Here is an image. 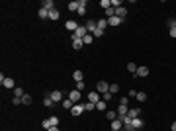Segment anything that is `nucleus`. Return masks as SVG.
Segmentation results:
<instances>
[{
  "instance_id": "49530a36",
  "label": "nucleus",
  "mask_w": 176,
  "mask_h": 131,
  "mask_svg": "<svg viewBox=\"0 0 176 131\" xmlns=\"http://www.w3.org/2000/svg\"><path fill=\"white\" fill-rule=\"evenodd\" d=\"M170 129H172V131H176V121L172 123V127H170Z\"/></svg>"
},
{
  "instance_id": "cd10ccee",
  "label": "nucleus",
  "mask_w": 176,
  "mask_h": 131,
  "mask_svg": "<svg viewBox=\"0 0 176 131\" xmlns=\"http://www.w3.org/2000/svg\"><path fill=\"white\" fill-rule=\"evenodd\" d=\"M67 8H69L71 12H78V0H76V2H69V6H67Z\"/></svg>"
},
{
  "instance_id": "72a5a7b5",
  "label": "nucleus",
  "mask_w": 176,
  "mask_h": 131,
  "mask_svg": "<svg viewBox=\"0 0 176 131\" xmlns=\"http://www.w3.org/2000/svg\"><path fill=\"white\" fill-rule=\"evenodd\" d=\"M43 104H45L47 108H53V106H55V102H53V100H51V96H47V98L43 100Z\"/></svg>"
},
{
  "instance_id": "4be33fe9",
  "label": "nucleus",
  "mask_w": 176,
  "mask_h": 131,
  "mask_svg": "<svg viewBox=\"0 0 176 131\" xmlns=\"http://www.w3.org/2000/svg\"><path fill=\"white\" fill-rule=\"evenodd\" d=\"M106 108H108V102H104V100H100V102L96 104V110L98 111H108Z\"/></svg>"
},
{
  "instance_id": "e433bc0d",
  "label": "nucleus",
  "mask_w": 176,
  "mask_h": 131,
  "mask_svg": "<svg viewBox=\"0 0 176 131\" xmlns=\"http://www.w3.org/2000/svg\"><path fill=\"white\" fill-rule=\"evenodd\" d=\"M111 96H114L111 92H106V94H102V100H104V102H110V100H111Z\"/></svg>"
},
{
  "instance_id": "5701e85b",
  "label": "nucleus",
  "mask_w": 176,
  "mask_h": 131,
  "mask_svg": "<svg viewBox=\"0 0 176 131\" xmlns=\"http://www.w3.org/2000/svg\"><path fill=\"white\" fill-rule=\"evenodd\" d=\"M82 45H84V41L82 39H72V49H82Z\"/></svg>"
},
{
  "instance_id": "c85d7f7f",
  "label": "nucleus",
  "mask_w": 176,
  "mask_h": 131,
  "mask_svg": "<svg viewBox=\"0 0 176 131\" xmlns=\"http://www.w3.org/2000/svg\"><path fill=\"white\" fill-rule=\"evenodd\" d=\"M72 78L76 80V82H80V80H82V71H74L72 72Z\"/></svg>"
},
{
  "instance_id": "f704fd0d",
  "label": "nucleus",
  "mask_w": 176,
  "mask_h": 131,
  "mask_svg": "<svg viewBox=\"0 0 176 131\" xmlns=\"http://www.w3.org/2000/svg\"><path fill=\"white\" fill-rule=\"evenodd\" d=\"M127 71H129L131 74H135V72H137V65H135V63H129V65H127Z\"/></svg>"
},
{
  "instance_id": "6e6552de",
  "label": "nucleus",
  "mask_w": 176,
  "mask_h": 131,
  "mask_svg": "<svg viewBox=\"0 0 176 131\" xmlns=\"http://www.w3.org/2000/svg\"><path fill=\"white\" fill-rule=\"evenodd\" d=\"M119 129H123V123H121V119L117 118L111 121V131H119Z\"/></svg>"
},
{
  "instance_id": "ea45409f",
  "label": "nucleus",
  "mask_w": 176,
  "mask_h": 131,
  "mask_svg": "<svg viewBox=\"0 0 176 131\" xmlns=\"http://www.w3.org/2000/svg\"><path fill=\"white\" fill-rule=\"evenodd\" d=\"M168 27L172 29V27H176V18H172V20H168Z\"/></svg>"
},
{
  "instance_id": "2eb2a0df",
  "label": "nucleus",
  "mask_w": 176,
  "mask_h": 131,
  "mask_svg": "<svg viewBox=\"0 0 176 131\" xmlns=\"http://www.w3.org/2000/svg\"><path fill=\"white\" fill-rule=\"evenodd\" d=\"M78 14L80 16L86 14V0H78Z\"/></svg>"
},
{
  "instance_id": "f8f14e48",
  "label": "nucleus",
  "mask_w": 176,
  "mask_h": 131,
  "mask_svg": "<svg viewBox=\"0 0 176 131\" xmlns=\"http://www.w3.org/2000/svg\"><path fill=\"white\" fill-rule=\"evenodd\" d=\"M84 26H86V29H88V33H92V32H94V29L98 27V24H96V20H88Z\"/></svg>"
},
{
  "instance_id": "c9c22d12",
  "label": "nucleus",
  "mask_w": 176,
  "mask_h": 131,
  "mask_svg": "<svg viewBox=\"0 0 176 131\" xmlns=\"http://www.w3.org/2000/svg\"><path fill=\"white\" fill-rule=\"evenodd\" d=\"M92 35H94V37H102V35H104V32H102L100 27H96V29L92 32Z\"/></svg>"
},
{
  "instance_id": "4c0bfd02",
  "label": "nucleus",
  "mask_w": 176,
  "mask_h": 131,
  "mask_svg": "<svg viewBox=\"0 0 176 131\" xmlns=\"http://www.w3.org/2000/svg\"><path fill=\"white\" fill-rule=\"evenodd\" d=\"M110 92H111V94L119 92V86H117V84H110Z\"/></svg>"
},
{
  "instance_id": "393cba45",
  "label": "nucleus",
  "mask_w": 176,
  "mask_h": 131,
  "mask_svg": "<svg viewBox=\"0 0 176 131\" xmlns=\"http://www.w3.org/2000/svg\"><path fill=\"white\" fill-rule=\"evenodd\" d=\"M84 111H92V110H96V104H92V102H84Z\"/></svg>"
},
{
  "instance_id": "39448f33",
  "label": "nucleus",
  "mask_w": 176,
  "mask_h": 131,
  "mask_svg": "<svg viewBox=\"0 0 176 131\" xmlns=\"http://www.w3.org/2000/svg\"><path fill=\"white\" fill-rule=\"evenodd\" d=\"M69 98H71L72 102H74V104H78V102H80V98H82V92H78L76 88H74V90H72L71 94H69Z\"/></svg>"
},
{
  "instance_id": "1a4fd4ad",
  "label": "nucleus",
  "mask_w": 176,
  "mask_h": 131,
  "mask_svg": "<svg viewBox=\"0 0 176 131\" xmlns=\"http://www.w3.org/2000/svg\"><path fill=\"white\" fill-rule=\"evenodd\" d=\"M121 18H117V16H114V18H108V26H111V27H116V26H119L121 24Z\"/></svg>"
},
{
  "instance_id": "aec40b11",
  "label": "nucleus",
  "mask_w": 176,
  "mask_h": 131,
  "mask_svg": "<svg viewBox=\"0 0 176 131\" xmlns=\"http://www.w3.org/2000/svg\"><path fill=\"white\" fill-rule=\"evenodd\" d=\"M117 116H127V111H129V108H127V106H121V104H119V106H117Z\"/></svg>"
},
{
  "instance_id": "7c9ffc66",
  "label": "nucleus",
  "mask_w": 176,
  "mask_h": 131,
  "mask_svg": "<svg viewBox=\"0 0 176 131\" xmlns=\"http://www.w3.org/2000/svg\"><path fill=\"white\" fill-rule=\"evenodd\" d=\"M14 96H16V98H22V96H24V90H22L20 86H16V88H14Z\"/></svg>"
},
{
  "instance_id": "f257e3e1",
  "label": "nucleus",
  "mask_w": 176,
  "mask_h": 131,
  "mask_svg": "<svg viewBox=\"0 0 176 131\" xmlns=\"http://www.w3.org/2000/svg\"><path fill=\"white\" fill-rule=\"evenodd\" d=\"M84 35H88V29H86V26H78L76 32L72 33V39H82Z\"/></svg>"
},
{
  "instance_id": "473e14b6",
  "label": "nucleus",
  "mask_w": 176,
  "mask_h": 131,
  "mask_svg": "<svg viewBox=\"0 0 176 131\" xmlns=\"http://www.w3.org/2000/svg\"><path fill=\"white\" fill-rule=\"evenodd\" d=\"M41 125H43V129H51L53 125H51V119L47 118V119H43V121H41Z\"/></svg>"
},
{
  "instance_id": "de8ad7c7",
  "label": "nucleus",
  "mask_w": 176,
  "mask_h": 131,
  "mask_svg": "<svg viewBox=\"0 0 176 131\" xmlns=\"http://www.w3.org/2000/svg\"><path fill=\"white\" fill-rule=\"evenodd\" d=\"M119 131H129V129H119Z\"/></svg>"
},
{
  "instance_id": "37998d69",
  "label": "nucleus",
  "mask_w": 176,
  "mask_h": 131,
  "mask_svg": "<svg viewBox=\"0 0 176 131\" xmlns=\"http://www.w3.org/2000/svg\"><path fill=\"white\" fill-rule=\"evenodd\" d=\"M137 96V90H129V98H135Z\"/></svg>"
},
{
  "instance_id": "4468645a",
  "label": "nucleus",
  "mask_w": 176,
  "mask_h": 131,
  "mask_svg": "<svg viewBox=\"0 0 176 131\" xmlns=\"http://www.w3.org/2000/svg\"><path fill=\"white\" fill-rule=\"evenodd\" d=\"M2 86H4V88H16V84H14V80L10 78V76H6V78H4V82H2Z\"/></svg>"
},
{
  "instance_id": "2f4dec72",
  "label": "nucleus",
  "mask_w": 176,
  "mask_h": 131,
  "mask_svg": "<svg viewBox=\"0 0 176 131\" xmlns=\"http://www.w3.org/2000/svg\"><path fill=\"white\" fill-rule=\"evenodd\" d=\"M137 102H145V100H147V94H145V92H137Z\"/></svg>"
},
{
  "instance_id": "a211bd4d",
  "label": "nucleus",
  "mask_w": 176,
  "mask_h": 131,
  "mask_svg": "<svg viewBox=\"0 0 176 131\" xmlns=\"http://www.w3.org/2000/svg\"><path fill=\"white\" fill-rule=\"evenodd\" d=\"M139 113H141V110H139V108H129V111H127V116H129L131 119H133V118H139Z\"/></svg>"
},
{
  "instance_id": "a878e982",
  "label": "nucleus",
  "mask_w": 176,
  "mask_h": 131,
  "mask_svg": "<svg viewBox=\"0 0 176 131\" xmlns=\"http://www.w3.org/2000/svg\"><path fill=\"white\" fill-rule=\"evenodd\" d=\"M22 104L29 106V104H32V96H29V94H24V96H22Z\"/></svg>"
},
{
  "instance_id": "6ab92c4d",
  "label": "nucleus",
  "mask_w": 176,
  "mask_h": 131,
  "mask_svg": "<svg viewBox=\"0 0 176 131\" xmlns=\"http://www.w3.org/2000/svg\"><path fill=\"white\" fill-rule=\"evenodd\" d=\"M61 104H63V108H65V110H72V106H74V102H72L71 98H65L63 102H61Z\"/></svg>"
},
{
  "instance_id": "ddd939ff",
  "label": "nucleus",
  "mask_w": 176,
  "mask_h": 131,
  "mask_svg": "<svg viewBox=\"0 0 176 131\" xmlns=\"http://www.w3.org/2000/svg\"><path fill=\"white\" fill-rule=\"evenodd\" d=\"M37 16L41 18V20H49V10H45V8H39V10H37Z\"/></svg>"
},
{
  "instance_id": "c756f323",
  "label": "nucleus",
  "mask_w": 176,
  "mask_h": 131,
  "mask_svg": "<svg viewBox=\"0 0 176 131\" xmlns=\"http://www.w3.org/2000/svg\"><path fill=\"white\" fill-rule=\"evenodd\" d=\"M96 24H98V27H100V29H102V32H104L106 27H108V20H98Z\"/></svg>"
},
{
  "instance_id": "58836bf2",
  "label": "nucleus",
  "mask_w": 176,
  "mask_h": 131,
  "mask_svg": "<svg viewBox=\"0 0 176 131\" xmlns=\"http://www.w3.org/2000/svg\"><path fill=\"white\" fill-rule=\"evenodd\" d=\"M76 90H78V92L84 90V82H82V80H80V82H76Z\"/></svg>"
},
{
  "instance_id": "20e7f679",
  "label": "nucleus",
  "mask_w": 176,
  "mask_h": 131,
  "mask_svg": "<svg viewBox=\"0 0 176 131\" xmlns=\"http://www.w3.org/2000/svg\"><path fill=\"white\" fill-rule=\"evenodd\" d=\"M102 100V94L100 92H96V90H92L90 94H88V102H92V104H98Z\"/></svg>"
},
{
  "instance_id": "c03bdc74",
  "label": "nucleus",
  "mask_w": 176,
  "mask_h": 131,
  "mask_svg": "<svg viewBox=\"0 0 176 131\" xmlns=\"http://www.w3.org/2000/svg\"><path fill=\"white\" fill-rule=\"evenodd\" d=\"M170 37H176V27H172V29H170Z\"/></svg>"
},
{
  "instance_id": "a19ab883",
  "label": "nucleus",
  "mask_w": 176,
  "mask_h": 131,
  "mask_svg": "<svg viewBox=\"0 0 176 131\" xmlns=\"http://www.w3.org/2000/svg\"><path fill=\"white\" fill-rule=\"evenodd\" d=\"M12 104H14V106H20V104H22V98H16V96H14V100H12Z\"/></svg>"
},
{
  "instance_id": "0eeeda50",
  "label": "nucleus",
  "mask_w": 176,
  "mask_h": 131,
  "mask_svg": "<svg viewBox=\"0 0 176 131\" xmlns=\"http://www.w3.org/2000/svg\"><path fill=\"white\" fill-rule=\"evenodd\" d=\"M82 111H84V106H82V104H74V106H72V110H71V113H72V116H80Z\"/></svg>"
},
{
  "instance_id": "f03ea898",
  "label": "nucleus",
  "mask_w": 176,
  "mask_h": 131,
  "mask_svg": "<svg viewBox=\"0 0 176 131\" xmlns=\"http://www.w3.org/2000/svg\"><path fill=\"white\" fill-rule=\"evenodd\" d=\"M96 92H100V94H106V92H110V84L106 82V80H100L96 84Z\"/></svg>"
},
{
  "instance_id": "412c9836",
  "label": "nucleus",
  "mask_w": 176,
  "mask_h": 131,
  "mask_svg": "<svg viewBox=\"0 0 176 131\" xmlns=\"http://www.w3.org/2000/svg\"><path fill=\"white\" fill-rule=\"evenodd\" d=\"M59 16H61V12H59L57 8L49 10V20H59Z\"/></svg>"
},
{
  "instance_id": "f3484780",
  "label": "nucleus",
  "mask_w": 176,
  "mask_h": 131,
  "mask_svg": "<svg viewBox=\"0 0 176 131\" xmlns=\"http://www.w3.org/2000/svg\"><path fill=\"white\" fill-rule=\"evenodd\" d=\"M41 8H45V10H53V8H55V2H53V0H43V2H41Z\"/></svg>"
},
{
  "instance_id": "a18cd8bd",
  "label": "nucleus",
  "mask_w": 176,
  "mask_h": 131,
  "mask_svg": "<svg viewBox=\"0 0 176 131\" xmlns=\"http://www.w3.org/2000/svg\"><path fill=\"white\" fill-rule=\"evenodd\" d=\"M47 131H61V129H59V125H57V127H51V129H47Z\"/></svg>"
},
{
  "instance_id": "7ed1b4c3",
  "label": "nucleus",
  "mask_w": 176,
  "mask_h": 131,
  "mask_svg": "<svg viewBox=\"0 0 176 131\" xmlns=\"http://www.w3.org/2000/svg\"><path fill=\"white\" fill-rule=\"evenodd\" d=\"M133 76H135V78H145V76H149V69H147V67H137V72Z\"/></svg>"
},
{
  "instance_id": "79ce46f5",
  "label": "nucleus",
  "mask_w": 176,
  "mask_h": 131,
  "mask_svg": "<svg viewBox=\"0 0 176 131\" xmlns=\"http://www.w3.org/2000/svg\"><path fill=\"white\" fill-rule=\"evenodd\" d=\"M127 102H129V98H121V100H119V104H121V106H127Z\"/></svg>"
},
{
  "instance_id": "423d86ee",
  "label": "nucleus",
  "mask_w": 176,
  "mask_h": 131,
  "mask_svg": "<svg viewBox=\"0 0 176 131\" xmlns=\"http://www.w3.org/2000/svg\"><path fill=\"white\" fill-rule=\"evenodd\" d=\"M141 127H143V119H141V118H133V119H131V129H133V131L141 129Z\"/></svg>"
},
{
  "instance_id": "9d476101",
  "label": "nucleus",
  "mask_w": 176,
  "mask_h": 131,
  "mask_svg": "<svg viewBox=\"0 0 176 131\" xmlns=\"http://www.w3.org/2000/svg\"><path fill=\"white\" fill-rule=\"evenodd\" d=\"M65 26H67V29H69V32H72V33H74V32H76V27H78V24H76L74 20H67V24H65Z\"/></svg>"
},
{
  "instance_id": "9b49d317",
  "label": "nucleus",
  "mask_w": 176,
  "mask_h": 131,
  "mask_svg": "<svg viewBox=\"0 0 176 131\" xmlns=\"http://www.w3.org/2000/svg\"><path fill=\"white\" fill-rule=\"evenodd\" d=\"M51 100H53V102H59V100L63 102V92H61V90H53L51 92Z\"/></svg>"
},
{
  "instance_id": "bb28decb",
  "label": "nucleus",
  "mask_w": 176,
  "mask_h": 131,
  "mask_svg": "<svg viewBox=\"0 0 176 131\" xmlns=\"http://www.w3.org/2000/svg\"><path fill=\"white\" fill-rule=\"evenodd\" d=\"M82 41H84V45H90L92 41H94V35H92V33H88V35H84V37H82Z\"/></svg>"
},
{
  "instance_id": "dca6fc26",
  "label": "nucleus",
  "mask_w": 176,
  "mask_h": 131,
  "mask_svg": "<svg viewBox=\"0 0 176 131\" xmlns=\"http://www.w3.org/2000/svg\"><path fill=\"white\" fill-rule=\"evenodd\" d=\"M116 16H117V18H121V20H123L125 16H127V8H123V6H121V8H116Z\"/></svg>"
},
{
  "instance_id": "09e8293b",
  "label": "nucleus",
  "mask_w": 176,
  "mask_h": 131,
  "mask_svg": "<svg viewBox=\"0 0 176 131\" xmlns=\"http://www.w3.org/2000/svg\"><path fill=\"white\" fill-rule=\"evenodd\" d=\"M129 131H131V129H129Z\"/></svg>"
},
{
  "instance_id": "b1692460",
  "label": "nucleus",
  "mask_w": 176,
  "mask_h": 131,
  "mask_svg": "<svg viewBox=\"0 0 176 131\" xmlns=\"http://www.w3.org/2000/svg\"><path fill=\"white\" fill-rule=\"evenodd\" d=\"M106 118L110 119V121H114V119H117V111H114V110H108V111H106Z\"/></svg>"
}]
</instances>
